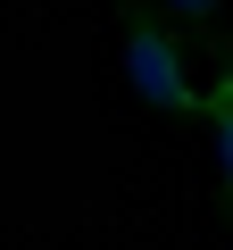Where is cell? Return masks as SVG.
I'll return each instance as SVG.
<instances>
[{"label": "cell", "mask_w": 233, "mask_h": 250, "mask_svg": "<svg viewBox=\"0 0 233 250\" xmlns=\"http://www.w3.org/2000/svg\"><path fill=\"white\" fill-rule=\"evenodd\" d=\"M116 67L150 117H200L208 83L192 75V34L158 0H116Z\"/></svg>", "instance_id": "1"}, {"label": "cell", "mask_w": 233, "mask_h": 250, "mask_svg": "<svg viewBox=\"0 0 233 250\" xmlns=\"http://www.w3.org/2000/svg\"><path fill=\"white\" fill-rule=\"evenodd\" d=\"M200 125H208V159H216V208H225V225H233V67L208 75Z\"/></svg>", "instance_id": "2"}, {"label": "cell", "mask_w": 233, "mask_h": 250, "mask_svg": "<svg viewBox=\"0 0 233 250\" xmlns=\"http://www.w3.org/2000/svg\"><path fill=\"white\" fill-rule=\"evenodd\" d=\"M158 9H167L175 25H216V17H225V0H158Z\"/></svg>", "instance_id": "3"}]
</instances>
